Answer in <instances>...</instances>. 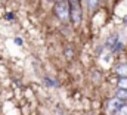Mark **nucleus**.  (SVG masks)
Wrapping results in <instances>:
<instances>
[{
	"label": "nucleus",
	"mask_w": 127,
	"mask_h": 115,
	"mask_svg": "<svg viewBox=\"0 0 127 115\" xmlns=\"http://www.w3.org/2000/svg\"><path fill=\"white\" fill-rule=\"evenodd\" d=\"M121 105H123V103H121V100L115 97V99H112V100L109 102V105H108V106H109V109H112V111H117V109H118Z\"/></svg>",
	"instance_id": "nucleus-2"
},
{
	"label": "nucleus",
	"mask_w": 127,
	"mask_h": 115,
	"mask_svg": "<svg viewBox=\"0 0 127 115\" xmlns=\"http://www.w3.org/2000/svg\"><path fill=\"white\" fill-rule=\"evenodd\" d=\"M118 86H120L121 90H127V77H124V78H121V80H120Z\"/></svg>",
	"instance_id": "nucleus-6"
},
{
	"label": "nucleus",
	"mask_w": 127,
	"mask_h": 115,
	"mask_svg": "<svg viewBox=\"0 0 127 115\" xmlns=\"http://www.w3.org/2000/svg\"><path fill=\"white\" fill-rule=\"evenodd\" d=\"M115 115H127V105H121V106L115 111Z\"/></svg>",
	"instance_id": "nucleus-4"
},
{
	"label": "nucleus",
	"mask_w": 127,
	"mask_h": 115,
	"mask_svg": "<svg viewBox=\"0 0 127 115\" xmlns=\"http://www.w3.org/2000/svg\"><path fill=\"white\" fill-rule=\"evenodd\" d=\"M117 74H121L123 77H127V66H118L117 68Z\"/></svg>",
	"instance_id": "nucleus-5"
},
{
	"label": "nucleus",
	"mask_w": 127,
	"mask_h": 115,
	"mask_svg": "<svg viewBox=\"0 0 127 115\" xmlns=\"http://www.w3.org/2000/svg\"><path fill=\"white\" fill-rule=\"evenodd\" d=\"M97 3H99V0H89V7L93 9V7L97 6Z\"/></svg>",
	"instance_id": "nucleus-7"
},
{
	"label": "nucleus",
	"mask_w": 127,
	"mask_h": 115,
	"mask_svg": "<svg viewBox=\"0 0 127 115\" xmlns=\"http://www.w3.org/2000/svg\"><path fill=\"white\" fill-rule=\"evenodd\" d=\"M117 99H120V100H124V99H127V90H118L117 91Z\"/></svg>",
	"instance_id": "nucleus-3"
},
{
	"label": "nucleus",
	"mask_w": 127,
	"mask_h": 115,
	"mask_svg": "<svg viewBox=\"0 0 127 115\" xmlns=\"http://www.w3.org/2000/svg\"><path fill=\"white\" fill-rule=\"evenodd\" d=\"M55 13L56 16L61 19V21H68L69 19V7H68V3L66 1H59L56 6H55Z\"/></svg>",
	"instance_id": "nucleus-1"
}]
</instances>
